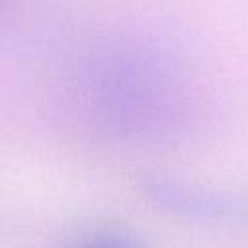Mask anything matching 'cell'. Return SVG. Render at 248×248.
Returning <instances> with one entry per match:
<instances>
[{
	"label": "cell",
	"instance_id": "cell-1",
	"mask_svg": "<svg viewBox=\"0 0 248 248\" xmlns=\"http://www.w3.org/2000/svg\"><path fill=\"white\" fill-rule=\"evenodd\" d=\"M76 248H136V244L120 232L105 231V232H95L83 238L81 242H78Z\"/></svg>",
	"mask_w": 248,
	"mask_h": 248
}]
</instances>
